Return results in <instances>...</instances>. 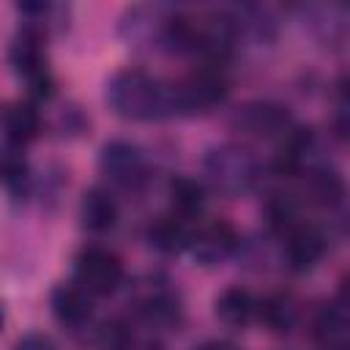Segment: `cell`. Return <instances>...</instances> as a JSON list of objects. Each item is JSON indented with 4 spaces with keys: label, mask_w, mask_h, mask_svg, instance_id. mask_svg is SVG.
I'll return each instance as SVG.
<instances>
[{
    "label": "cell",
    "mask_w": 350,
    "mask_h": 350,
    "mask_svg": "<svg viewBox=\"0 0 350 350\" xmlns=\"http://www.w3.org/2000/svg\"><path fill=\"white\" fill-rule=\"evenodd\" d=\"M109 107L129 120H153L172 112V93L139 68L118 71L107 85Z\"/></svg>",
    "instance_id": "obj_1"
},
{
    "label": "cell",
    "mask_w": 350,
    "mask_h": 350,
    "mask_svg": "<svg viewBox=\"0 0 350 350\" xmlns=\"http://www.w3.org/2000/svg\"><path fill=\"white\" fill-rule=\"evenodd\" d=\"M205 172L216 189L235 194V191L249 189L257 170H254V159L243 148L224 145V148H216L205 156Z\"/></svg>",
    "instance_id": "obj_2"
},
{
    "label": "cell",
    "mask_w": 350,
    "mask_h": 350,
    "mask_svg": "<svg viewBox=\"0 0 350 350\" xmlns=\"http://www.w3.org/2000/svg\"><path fill=\"white\" fill-rule=\"evenodd\" d=\"M123 279V265L107 249H85L77 257V284L88 295H109Z\"/></svg>",
    "instance_id": "obj_3"
},
{
    "label": "cell",
    "mask_w": 350,
    "mask_h": 350,
    "mask_svg": "<svg viewBox=\"0 0 350 350\" xmlns=\"http://www.w3.org/2000/svg\"><path fill=\"white\" fill-rule=\"evenodd\" d=\"M170 93H172V109L197 112V109H205V107L221 101L227 93V85L216 68H197L180 85H175Z\"/></svg>",
    "instance_id": "obj_4"
},
{
    "label": "cell",
    "mask_w": 350,
    "mask_h": 350,
    "mask_svg": "<svg viewBox=\"0 0 350 350\" xmlns=\"http://www.w3.org/2000/svg\"><path fill=\"white\" fill-rule=\"evenodd\" d=\"M11 63L27 79V85H30V90L36 96H41V98L52 96V77H49V68L44 63L41 41H38V36L33 30H22L19 33V38L11 46Z\"/></svg>",
    "instance_id": "obj_5"
},
{
    "label": "cell",
    "mask_w": 350,
    "mask_h": 350,
    "mask_svg": "<svg viewBox=\"0 0 350 350\" xmlns=\"http://www.w3.org/2000/svg\"><path fill=\"white\" fill-rule=\"evenodd\" d=\"M101 170L120 186H134L142 172H145V164H142V156L134 145L129 142H109L104 145L101 150Z\"/></svg>",
    "instance_id": "obj_6"
},
{
    "label": "cell",
    "mask_w": 350,
    "mask_h": 350,
    "mask_svg": "<svg viewBox=\"0 0 350 350\" xmlns=\"http://www.w3.org/2000/svg\"><path fill=\"white\" fill-rule=\"evenodd\" d=\"M235 230L227 221H213L208 227H202L197 235H191V252L202 265H213L219 260H224L232 246H235Z\"/></svg>",
    "instance_id": "obj_7"
},
{
    "label": "cell",
    "mask_w": 350,
    "mask_h": 350,
    "mask_svg": "<svg viewBox=\"0 0 350 350\" xmlns=\"http://www.w3.org/2000/svg\"><path fill=\"white\" fill-rule=\"evenodd\" d=\"M325 252V238L314 227H290L287 230V260L293 271H309Z\"/></svg>",
    "instance_id": "obj_8"
},
{
    "label": "cell",
    "mask_w": 350,
    "mask_h": 350,
    "mask_svg": "<svg viewBox=\"0 0 350 350\" xmlns=\"http://www.w3.org/2000/svg\"><path fill=\"white\" fill-rule=\"evenodd\" d=\"M238 126L254 137H273V134H287L290 118L282 107L273 104H249L238 112Z\"/></svg>",
    "instance_id": "obj_9"
},
{
    "label": "cell",
    "mask_w": 350,
    "mask_h": 350,
    "mask_svg": "<svg viewBox=\"0 0 350 350\" xmlns=\"http://www.w3.org/2000/svg\"><path fill=\"white\" fill-rule=\"evenodd\" d=\"M52 312L66 325H79L90 314V295L79 284H60L52 293Z\"/></svg>",
    "instance_id": "obj_10"
},
{
    "label": "cell",
    "mask_w": 350,
    "mask_h": 350,
    "mask_svg": "<svg viewBox=\"0 0 350 350\" xmlns=\"http://www.w3.org/2000/svg\"><path fill=\"white\" fill-rule=\"evenodd\" d=\"M3 126H5V134L11 142L16 145H25V142H33L41 131V115L33 104L27 101H16L5 109L3 115Z\"/></svg>",
    "instance_id": "obj_11"
},
{
    "label": "cell",
    "mask_w": 350,
    "mask_h": 350,
    "mask_svg": "<svg viewBox=\"0 0 350 350\" xmlns=\"http://www.w3.org/2000/svg\"><path fill=\"white\" fill-rule=\"evenodd\" d=\"M79 216H82V224L90 230V232H104L115 224L118 219V205L115 200L101 191V189H90L85 197H82V205H79Z\"/></svg>",
    "instance_id": "obj_12"
},
{
    "label": "cell",
    "mask_w": 350,
    "mask_h": 350,
    "mask_svg": "<svg viewBox=\"0 0 350 350\" xmlns=\"http://www.w3.org/2000/svg\"><path fill=\"white\" fill-rule=\"evenodd\" d=\"M216 314L227 323V325H246L254 314H257V301L252 298L249 290L243 287H230L219 295L216 301Z\"/></svg>",
    "instance_id": "obj_13"
},
{
    "label": "cell",
    "mask_w": 350,
    "mask_h": 350,
    "mask_svg": "<svg viewBox=\"0 0 350 350\" xmlns=\"http://www.w3.org/2000/svg\"><path fill=\"white\" fill-rule=\"evenodd\" d=\"M148 238L161 252H180V249H186L191 243V232L186 227V219H180V216H164V219H159L150 227Z\"/></svg>",
    "instance_id": "obj_14"
},
{
    "label": "cell",
    "mask_w": 350,
    "mask_h": 350,
    "mask_svg": "<svg viewBox=\"0 0 350 350\" xmlns=\"http://www.w3.org/2000/svg\"><path fill=\"white\" fill-rule=\"evenodd\" d=\"M170 194H172V205L180 219H191L205 208V189L194 178H186V175L172 178Z\"/></svg>",
    "instance_id": "obj_15"
},
{
    "label": "cell",
    "mask_w": 350,
    "mask_h": 350,
    "mask_svg": "<svg viewBox=\"0 0 350 350\" xmlns=\"http://www.w3.org/2000/svg\"><path fill=\"white\" fill-rule=\"evenodd\" d=\"M317 339L331 350H345L347 345V312L345 306H325L317 317Z\"/></svg>",
    "instance_id": "obj_16"
},
{
    "label": "cell",
    "mask_w": 350,
    "mask_h": 350,
    "mask_svg": "<svg viewBox=\"0 0 350 350\" xmlns=\"http://www.w3.org/2000/svg\"><path fill=\"white\" fill-rule=\"evenodd\" d=\"M312 194H314L317 202H323V205H336V202L342 200L345 189H342V180H339L334 172H320V175H314V180H312Z\"/></svg>",
    "instance_id": "obj_17"
},
{
    "label": "cell",
    "mask_w": 350,
    "mask_h": 350,
    "mask_svg": "<svg viewBox=\"0 0 350 350\" xmlns=\"http://www.w3.org/2000/svg\"><path fill=\"white\" fill-rule=\"evenodd\" d=\"M25 159L16 153V150H11V148H3L0 150V183H5V186H14V183H19L22 178H25Z\"/></svg>",
    "instance_id": "obj_18"
},
{
    "label": "cell",
    "mask_w": 350,
    "mask_h": 350,
    "mask_svg": "<svg viewBox=\"0 0 350 350\" xmlns=\"http://www.w3.org/2000/svg\"><path fill=\"white\" fill-rule=\"evenodd\" d=\"M262 314H265V320L273 325V328H287L290 323H293V317H295V312H293V304L290 301H284V298H273V301H268L265 306H262Z\"/></svg>",
    "instance_id": "obj_19"
},
{
    "label": "cell",
    "mask_w": 350,
    "mask_h": 350,
    "mask_svg": "<svg viewBox=\"0 0 350 350\" xmlns=\"http://www.w3.org/2000/svg\"><path fill=\"white\" fill-rule=\"evenodd\" d=\"M14 350H55V345H52L46 336H41V334H30V336H25Z\"/></svg>",
    "instance_id": "obj_20"
},
{
    "label": "cell",
    "mask_w": 350,
    "mask_h": 350,
    "mask_svg": "<svg viewBox=\"0 0 350 350\" xmlns=\"http://www.w3.org/2000/svg\"><path fill=\"white\" fill-rule=\"evenodd\" d=\"M200 350H238V347L230 345V342H208V345H202Z\"/></svg>",
    "instance_id": "obj_21"
},
{
    "label": "cell",
    "mask_w": 350,
    "mask_h": 350,
    "mask_svg": "<svg viewBox=\"0 0 350 350\" xmlns=\"http://www.w3.org/2000/svg\"><path fill=\"white\" fill-rule=\"evenodd\" d=\"M0 325H3V309H0Z\"/></svg>",
    "instance_id": "obj_22"
}]
</instances>
